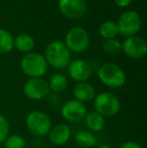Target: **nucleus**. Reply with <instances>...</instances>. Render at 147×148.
I'll use <instances>...</instances> for the list:
<instances>
[{
	"mask_svg": "<svg viewBox=\"0 0 147 148\" xmlns=\"http://www.w3.org/2000/svg\"><path fill=\"white\" fill-rule=\"evenodd\" d=\"M44 58L49 66L55 70H64L68 68L72 60V53L64 41L53 40L47 45Z\"/></svg>",
	"mask_w": 147,
	"mask_h": 148,
	"instance_id": "1",
	"label": "nucleus"
},
{
	"mask_svg": "<svg viewBox=\"0 0 147 148\" xmlns=\"http://www.w3.org/2000/svg\"><path fill=\"white\" fill-rule=\"evenodd\" d=\"M98 77L104 86L110 89H119L125 85L126 74L115 62H105L99 68Z\"/></svg>",
	"mask_w": 147,
	"mask_h": 148,
	"instance_id": "2",
	"label": "nucleus"
},
{
	"mask_svg": "<svg viewBox=\"0 0 147 148\" xmlns=\"http://www.w3.org/2000/svg\"><path fill=\"white\" fill-rule=\"evenodd\" d=\"M20 69L29 78H42L49 70L43 55L36 51L25 53L20 60Z\"/></svg>",
	"mask_w": 147,
	"mask_h": 148,
	"instance_id": "3",
	"label": "nucleus"
},
{
	"mask_svg": "<svg viewBox=\"0 0 147 148\" xmlns=\"http://www.w3.org/2000/svg\"><path fill=\"white\" fill-rule=\"evenodd\" d=\"M94 111L102 115L104 118L116 116L121 109V102L115 94L111 92H101L96 94L93 100Z\"/></svg>",
	"mask_w": 147,
	"mask_h": 148,
	"instance_id": "4",
	"label": "nucleus"
},
{
	"mask_svg": "<svg viewBox=\"0 0 147 148\" xmlns=\"http://www.w3.org/2000/svg\"><path fill=\"white\" fill-rule=\"evenodd\" d=\"M25 125L31 134L38 137L46 136L53 127V121L47 113L39 110H34L27 114Z\"/></svg>",
	"mask_w": 147,
	"mask_h": 148,
	"instance_id": "5",
	"label": "nucleus"
},
{
	"mask_svg": "<svg viewBox=\"0 0 147 148\" xmlns=\"http://www.w3.org/2000/svg\"><path fill=\"white\" fill-rule=\"evenodd\" d=\"M116 24L119 34L125 37H130L136 35L140 31L142 26V19L137 11L127 10L119 16Z\"/></svg>",
	"mask_w": 147,
	"mask_h": 148,
	"instance_id": "6",
	"label": "nucleus"
},
{
	"mask_svg": "<svg viewBox=\"0 0 147 148\" xmlns=\"http://www.w3.org/2000/svg\"><path fill=\"white\" fill-rule=\"evenodd\" d=\"M65 45L71 53H84L90 45V36L88 31L82 26H74L68 30Z\"/></svg>",
	"mask_w": 147,
	"mask_h": 148,
	"instance_id": "7",
	"label": "nucleus"
},
{
	"mask_svg": "<svg viewBox=\"0 0 147 148\" xmlns=\"http://www.w3.org/2000/svg\"><path fill=\"white\" fill-rule=\"evenodd\" d=\"M23 94L31 101H40L49 94L47 81L43 78H29L23 85Z\"/></svg>",
	"mask_w": 147,
	"mask_h": 148,
	"instance_id": "8",
	"label": "nucleus"
},
{
	"mask_svg": "<svg viewBox=\"0 0 147 148\" xmlns=\"http://www.w3.org/2000/svg\"><path fill=\"white\" fill-rule=\"evenodd\" d=\"M121 51L132 60L143 59L147 53V43L145 39L137 35L126 37L121 42Z\"/></svg>",
	"mask_w": 147,
	"mask_h": 148,
	"instance_id": "9",
	"label": "nucleus"
},
{
	"mask_svg": "<svg viewBox=\"0 0 147 148\" xmlns=\"http://www.w3.org/2000/svg\"><path fill=\"white\" fill-rule=\"evenodd\" d=\"M87 112L86 105L75 99L67 101L61 108L62 117L69 123H78L83 121Z\"/></svg>",
	"mask_w": 147,
	"mask_h": 148,
	"instance_id": "10",
	"label": "nucleus"
},
{
	"mask_svg": "<svg viewBox=\"0 0 147 148\" xmlns=\"http://www.w3.org/2000/svg\"><path fill=\"white\" fill-rule=\"evenodd\" d=\"M59 9L70 19H79L86 14L88 4L86 0H59Z\"/></svg>",
	"mask_w": 147,
	"mask_h": 148,
	"instance_id": "11",
	"label": "nucleus"
},
{
	"mask_svg": "<svg viewBox=\"0 0 147 148\" xmlns=\"http://www.w3.org/2000/svg\"><path fill=\"white\" fill-rule=\"evenodd\" d=\"M68 74L76 83L88 82L92 76V68L85 60L76 59L71 60L68 66Z\"/></svg>",
	"mask_w": 147,
	"mask_h": 148,
	"instance_id": "12",
	"label": "nucleus"
},
{
	"mask_svg": "<svg viewBox=\"0 0 147 148\" xmlns=\"http://www.w3.org/2000/svg\"><path fill=\"white\" fill-rule=\"evenodd\" d=\"M49 140L55 146L65 145L72 138V129L67 123H59L51 128L49 134Z\"/></svg>",
	"mask_w": 147,
	"mask_h": 148,
	"instance_id": "13",
	"label": "nucleus"
},
{
	"mask_svg": "<svg viewBox=\"0 0 147 148\" xmlns=\"http://www.w3.org/2000/svg\"><path fill=\"white\" fill-rule=\"evenodd\" d=\"M74 99L81 103H88L93 102L96 96V90L88 82L77 83L73 88Z\"/></svg>",
	"mask_w": 147,
	"mask_h": 148,
	"instance_id": "14",
	"label": "nucleus"
},
{
	"mask_svg": "<svg viewBox=\"0 0 147 148\" xmlns=\"http://www.w3.org/2000/svg\"><path fill=\"white\" fill-rule=\"evenodd\" d=\"M84 123L87 127V130L93 133L100 132L106 126V118L97 113L96 111L87 112L84 118Z\"/></svg>",
	"mask_w": 147,
	"mask_h": 148,
	"instance_id": "15",
	"label": "nucleus"
},
{
	"mask_svg": "<svg viewBox=\"0 0 147 148\" xmlns=\"http://www.w3.org/2000/svg\"><path fill=\"white\" fill-rule=\"evenodd\" d=\"M13 45L18 51L23 53H31L36 47V40L28 33H20L14 37Z\"/></svg>",
	"mask_w": 147,
	"mask_h": 148,
	"instance_id": "16",
	"label": "nucleus"
},
{
	"mask_svg": "<svg viewBox=\"0 0 147 148\" xmlns=\"http://www.w3.org/2000/svg\"><path fill=\"white\" fill-rule=\"evenodd\" d=\"M75 142L80 148H92L98 144V138L91 131L80 130L75 134Z\"/></svg>",
	"mask_w": 147,
	"mask_h": 148,
	"instance_id": "17",
	"label": "nucleus"
},
{
	"mask_svg": "<svg viewBox=\"0 0 147 148\" xmlns=\"http://www.w3.org/2000/svg\"><path fill=\"white\" fill-rule=\"evenodd\" d=\"M47 84H49V91L53 92V93H63L68 87V79L67 77L64 74L61 73H55L53 76L51 77L49 81H47Z\"/></svg>",
	"mask_w": 147,
	"mask_h": 148,
	"instance_id": "18",
	"label": "nucleus"
},
{
	"mask_svg": "<svg viewBox=\"0 0 147 148\" xmlns=\"http://www.w3.org/2000/svg\"><path fill=\"white\" fill-rule=\"evenodd\" d=\"M14 37L5 28H0V55L9 53L14 49Z\"/></svg>",
	"mask_w": 147,
	"mask_h": 148,
	"instance_id": "19",
	"label": "nucleus"
},
{
	"mask_svg": "<svg viewBox=\"0 0 147 148\" xmlns=\"http://www.w3.org/2000/svg\"><path fill=\"white\" fill-rule=\"evenodd\" d=\"M99 34L104 39L115 38L119 34L116 22L113 20H106V21L102 22L99 27Z\"/></svg>",
	"mask_w": 147,
	"mask_h": 148,
	"instance_id": "20",
	"label": "nucleus"
},
{
	"mask_svg": "<svg viewBox=\"0 0 147 148\" xmlns=\"http://www.w3.org/2000/svg\"><path fill=\"white\" fill-rule=\"evenodd\" d=\"M102 49L109 56H116L121 51V42L117 38L104 39L102 43Z\"/></svg>",
	"mask_w": 147,
	"mask_h": 148,
	"instance_id": "21",
	"label": "nucleus"
},
{
	"mask_svg": "<svg viewBox=\"0 0 147 148\" xmlns=\"http://www.w3.org/2000/svg\"><path fill=\"white\" fill-rule=\"evenodd\" d=\"M3 144L5 148H25L26 141L25 138L19 134H10Z\"/></svg>",
	"mask_w": 147,
	"mask_h": 148,
	"instance_id": "22",
	"label": "nucleus"
},
{
	"mask_svg": "<svg viewBox=\"0 0 147 148\" xmlns=\"http://www.w3.org/2000/svg\"><path fill=\"white\" fill-rule=\"evenodd\" d=\"M10 135V123L5 116L0 114V144Z\"/></svg>",
	"mask_w": 147,
	"mask_h": 148,
	"instance_id": "23",
	"label": "nucleus"
},
{
	"mask_svg": "<svg viewBox=\"0 0 147 148\" xmlns=\"http://www.w3.org/2000/svg\"><path fill=\"white\" fill-rule=\"evenodd\" d=\"M120 148H143L136 141H126L120 146Z\"/></svg>",
	"mask_w": 147,
	"mask_h": 148,
	"instance_id": "24",
	"label": "nucleus"
},
{
	"mask_svg": "<svg viewBox=\"0 0 147 148\" xmlns=\"http://www.w3.org/2000/svg\"><path fill=\"white\" fill-rule=\"evenodd\" d=\"M133 0H114V3H115L116 6L120 8H125L127 6H129L130 4L132 3Z\"/></svg>",
	"mask_w": 147,
	"mask_h": 148,
	"instance_id": "25",
	"label": "nucleus"
},
{
	"mask_svg": "<svg viewBox=\"0 0 147 148\" xmlns=\"http://www.w3.org/2000/svg\"><path fill=\"white\" fill-rule=\"evenodd\" d=\"M97 148H115V147L111 144H101L100 146L97 147Z\"/></svg>",
	"mask_w": 147,
	"mask_h": 148,
	"instance_id": "26",
	"label": "nucleus"
},
{
	"mask_svg": "<svg viewBox=\"0 0 147 148\" xmlns=\"http://www.w3.org/2000/svg\"><path fill=\"white\" fill-rule=\"evenodd\" d=\"M79 148H80V147H79Z\"/></svg>",
	"mask_w": 147,
	"mask_h": 148,
	"instance_id": "27",
	"label": "nucleus"
}]
</instances>
